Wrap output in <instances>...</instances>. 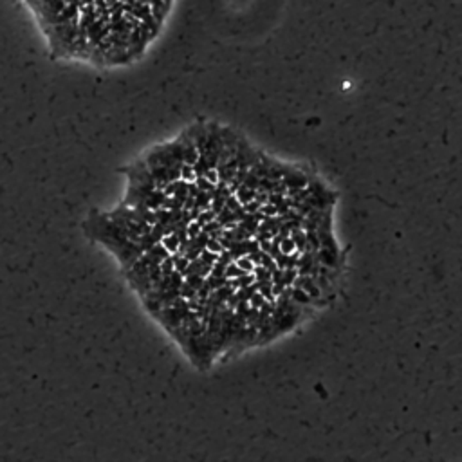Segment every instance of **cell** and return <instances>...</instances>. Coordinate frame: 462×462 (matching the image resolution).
Returning a JSON list of instances; mask_svg holds the SVG:
<instances>
[{"mask_svg": "<svg viewBox=\"0 0 462 462\" xmlns=\"http://www.w3.org/2000/svg\"><path fill=\"white\" fill-rule=\"evenodd\" d=\"M289 296H291V300H293L294 303H300V305H309V303H312V300H314L311 294L307 293L305 289L296 287V285L289 289Z\"/></svg>", "mask_w": 462, "mask_h": 462, "instance_id": "7a4b0ae2", "label": "cell"}, {"mask_svg": "<svg viewBox=\"0 0 462 462\" xmlns=\"http://www.w3.org/2000/svg\"><path fill=\"white\" fill-rule=\"evenodd\" d=\"M60 56L125 63L145 51L173 0H24Z\"/></svg>", "mask_w": 462, "mask_h": 462, "instance_id": "6da1fadb", "label": "cell"}, {"mask_svg": "<svg viewBox=\"0 0 462 462\" xmlns=\"http://www.w3.org/2000/svg\"><path fill=\"white\" fill-rule=\"evenodd\" d=\"M294 249H298L296 248V242H294V239L293 237H289V239H282V246H280V251L284 255H291L294 251Z\"/></svg>", "mask_w": 462, "mask_h": 462, "instance_id": "277c9868", "label": "cell"}, {"mask_svg": "<svg viewBox=\"0 0 462 462\" xmlns=\"http://www.w3.org/2000/svg\"><path fill=\"white\" fill-rule=\"evenodd\" d=\"M237 264H239L240 267H242V269H244L246 273L248 271H253V266H255V262H253V258L249 257V255H242V257H239L237 258Z\"/></svg>", "mask_w": 462, "mask_h": 462, "instance_id": "5b68a950", "label": "cell"}, {"mask_svg": "<svg viewBox=\"0 0 462 462\" xmlns=\"http://www.w3.org/2000/svg\"><path fill=\"white\" fill-rule=\"evenodd\" d=\"M161 242H163V246H165L166 249H168L170 253H175V251H177L179 249V246L182 244L181 242V237L177 235V233H175V231H172V235H165L163 237V239H161Z\"/></svg>", "mask_w": 462, "mask_h": 462, "instance_id": "3957f363", "label": "cell"}]
</instances>
